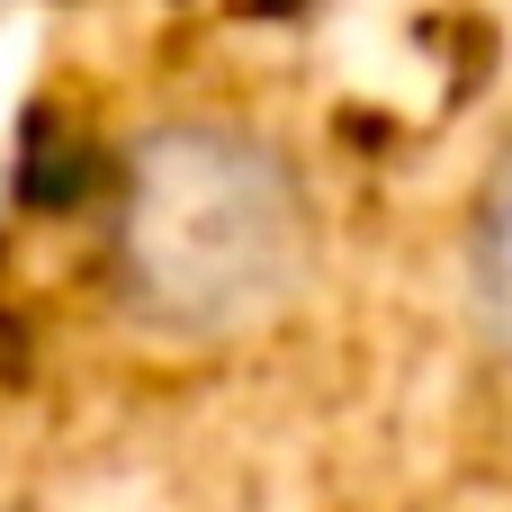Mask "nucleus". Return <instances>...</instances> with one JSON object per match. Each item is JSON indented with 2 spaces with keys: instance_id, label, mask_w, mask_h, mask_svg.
<instances>
[{
  "instance_id": "f257e3e1",
  "label": "nucleus",
  "mask_w": 512,
  "mask_h": 512,
  "mask_svg": "<svg viewBox=\"0 0 512 512\" xmlns=\"http://www.w3.org/2000/svg\"><path fill=\"white\" fill-rule=\"evenodd\" d=\"M324 216L297 153L243 117H162L108 180V288L126 324L216 351L315 288Z\"/></svg>"
},
{
  "instance_id": "f03ea898",
  "label": "nucleus",
  "mask_w": 512,
  "mask_h": 512,
  "mask_svg": "<svg viewBox=\"0 0 512 512\" xmlns=\"http://www.w3.org/2000/svg\"><path fill=\"white\" fill-rule=\"evenodd\" d=\"M459 297H468L477 342L512 369V126L495 135L468 189V216H459Z\"/></svg>"
}]
</instances>
